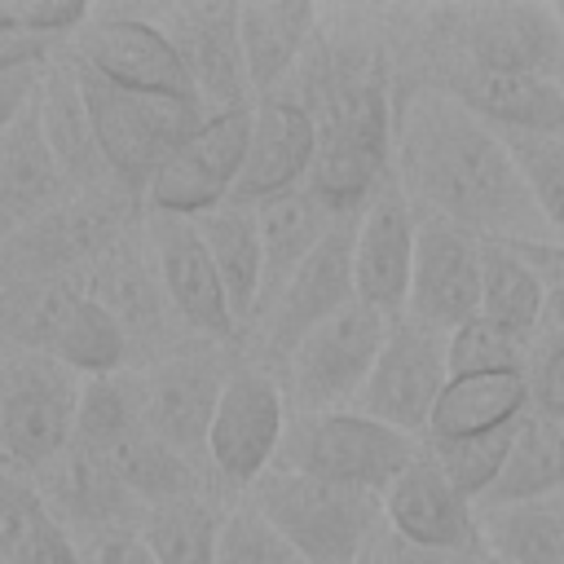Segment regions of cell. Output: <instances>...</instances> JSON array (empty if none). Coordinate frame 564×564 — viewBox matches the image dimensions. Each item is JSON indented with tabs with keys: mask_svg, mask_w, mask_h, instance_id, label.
<instances>
[{
	"mask_svg": "<svg viewBox=\"0 0 564 564\" xmlns=\"http://www.w3.org/2000/svg\"><path fill=\"white\" fill-rule=\"evenodd\" d=\"M423 454L419 436H405L361 410H322V414H291L282 445H278V471L317 476L330 485L388 494V485Z\"/></svg>",
	"mask_w": 564,
	"mask_h": 564,
	"instance_id": "4",
	"label": "cell"
},
{
	"mask_svg": "<svg viewBox=\"0 0 564 564\" xmlns=\"http://www.w3.org/2000/svg\"><path fill=\"white\" fill-rule=\"evenodd\" d=\"M79 282L119 317V326L128 330L132 348H159V357H163V352H172L181 344L176 339V322L181 317L167 304V291L159 282L145 229H141V247H137L132 234H123Z\"/></svg>",
	"mask_w": 564,
	"mask_h": 564,
	"instance_id": "21",
	"label": "cell"
},
{
	"mask_svg": "<svg viewBox=\"0 0 564 564\" xmlns=\"http://www.w3.org/2000/svg\"><path fill=\"white\" fill-rule=\"evenodd\" d=\"M9 26H22V4H0V31H9Z\"/></svg>",
	"mask_w": 564,
	"mask_h": 564,
	"instance_id": "47",
	"label": "cell"
},
{
	"mask_svg": "<svg viewBox=\"0 0 564 564\" xmlns=\"http://www.w3.org/2000/svg\"><path fill=\"white\" fill-rule=\"evenodd\" d=\"M520 176L546 220V229H555L564 238V141H546V137H507Z\"/></svg>",
	"mask_w": 564,
	"mask_h": 564,
	"instance_id": "39",
	"label": "cell"
},
{
	"mask_svg": "<svg viewBox=\"0 0 564 564\" xmlns=\"http://www.w3.org/2000/svg\"><path fill=\"white\" fill-rule=\"evenodd\" d=\"M40 123L48 137V150L70 185V194H93V189H110V167L101 159V145L93 137V119L84 106V88L75 75V62H57L44 66L40 75Z\"/></svg>",
	"mask_w": 564,
	"mask_h": 564,
	"instance_id": "25",
	"label": "cell"
},
{
	"mask_svg": "<svg viewBox=\"0 0 564 564\" xmlns=\"http://www.w3.org/2000/svg\"><path fill=\"white\" fill-rule=\"evenodd\" d=\"M471 555H476V551H471ZM471 555H449V551H423V546H410V542H401V538L383 524V533L375 538V546L366 551L361 564H471Z\"/></svg>",
	"mask_w": 564,
	"mask_h": 564,
	"instance_id": "43",
	"label": "cell"
},
{
	"mask_svg": "<svg viewBox=\"0 0 564 564\" xmlns=\"http://www.w3.org/2000/svg\"><path fill=\"white\" fill-rule=\"evenodd\" d=\"M480 291H485V238L463 225L423 216L405 317L423 322L427 330L454 335L463 322L480 317Z\"/></svg>",
	"mask_w": 564,
	"mask_h": 564,
	"instance_id": "15",
	"label": "cell"
},
{
	"mask_svg": "<svg viewBox=\"0 0 564 564\" xmlns=\"http://www.w3.org/2000/svg\"><path fill=\"white\" fill-rule=\"evenodd\" d=\"M238 357L216 339H181L172 352L132 370L141 423L189 463L207 467V436Z\"/></svg>",
	"mask_w": 564,
	"mask_h": 564,
	"instance_id": "7",
	"label": "cell"
},
{
	"mask_svg": "<svg viewBox=\"0 0 564 564\" xmlns=\"http://www.w3.org/2000/svg\"><path fill=\"white\" fill-rule=\"evenodd\" d=\"M75 75H79L84 106H88V119H93V137L101 145L110 181L123 194L145 198L163 159L207 119V110L189 106V101H163V97L119 88L84 62H75Z\"/></svg>",
	"mask_w": 564,
	"mask_h": 564,
	"instance_id": "5",
	"label": "cell"
},
{
	"mask_svg": "<svg viewBox=\"0 0 564 564\" xmlns=\"http://www.w3.org/2000/svg\"><path fill=\"white\" fill-rule=\"evenodd\" d=\"M291 405L278 379L251 361H238L229 375V388L220 397V410L212 419L207 436V476L225 489H256L264 471L278 463V445L286 432Z\"/></svg>",
	"mask_w": 564,
	"mask_h": 564,
	"instance_id": "10",
	"label": "cell"
},
{
	"mask_svg": "<svg viewBox=\"0 0 564 564\" xmlns=\"http://www.w3.org/2000/svg\"><path fill=\"white\" fill-rule=\"evenodd\" d=\"M48 502V511L70 529V533H88V529H141L145 524V507L132 498V489L115 476V467L84 449V445H66L48 467H40L31 476Z\"/></svg>",
	"mask_w": 564,
	"mask_h": 564,
	"instance_id": "22",
	"label": "cell"
},
{
	"mask_svg": "<svg viewBox=\"0 0 564 564\" xmlns=\"http://www.w3.org/2000/svg\"><path fill=\"white\" fill-rule=\"evenodd\" d=\"M546 313V278L538 264L520 251V242L485 238V291H480V317L502 326L507 335L533 344Z\"/></svg>",
	"mask_w": 564,
	"mask_h": 564,
	"instance_id": "31",
	"label": "cell"
},
{
	"mask_svg": "<svg viewBox=\"0 0 564 564\" xmlns=\"http://www.w3.org/2000/svg\"><path fill=\"white\" fill-rule=\"evenodd\" d=\"M75 62L93 66L97 75H106L119 88L145 93V97H163V101H198V88L172 44V35L154 22V18H137V13H97L88 18V26L75 35Z\"/></svg>",
	"mask_w": 564,
	"mask_h": 564,
	"instance_id": "13",
	"label": "cell"
},
{
	"mask_svg": "<svg viewBox=\"0 0 564 564\" xmlns=\"http://www.w3.org/2000/svg\"><path fill=\"white\" fill-rule=\"evenodd\" d=\"M414 251H419V212L405 198L401 181L388 176L383 189L357 216V234H352L357 300L388 313V317H401L405 304H410Z\"/></svg>",
	"mask_w": 564,
	"mask_h": 564,
	"instance_id": "17",
	"label": "cell"
},
{
	"mask_svg": "<svg viewBox=\"0 0 564 564\" xmlns=\"http://www.w3.org/2000/svg\"><path fill=\"white\" fill-rule=\"evenodd\" d=\"M352 234H357V216L335 220V229L317 242V251L273 295V304L251 322V326H260L264 348L282 366H286V357L295 352V344L313 326H322L326 317H335L344 304L357 300V286H352Z\"/></svg>",
	"mask_w": 564,
	"mask_h": 564,
	"instance_id": "16",
	"label": "cell"
},
{
	"mask_svg": "<svg viewBox=\"0 0 564 564\" xmlns=\"http://www.w3.org/2000/svg\"><path fill=\"white\" fill-rule=\"evenodd\" d=\"M335 216L308 185L278 194L269 203H256V225H260V251H264V291L256 317L273 304V295L295 278V269L317 251V242L335 229Z\"/></svg>",
	"mask_w": 564,
	"mask_h": 564,
	"instance_id": "27",
	"label": "cell"
},
{
	"mask_svg": "<svg viewBox=\"0 0 564 564\" xmlns=\"http://www.w3.org/2000/svg\"><path fill=\"white\" fill-rule=\"evenodd\" d=\"M529 414V375H480V379H449L427 436L423 441H458L480 436L507 423H520Z\"/></svg>",
	"mask_w": 564,
	"mask_h": 564,
	"instance_id": "30",
	"label": "cell"
},
{
	"mask_svg": "<svg viewBox=\"0 0 564 564\" xmlns=\"http://www.w3.org/2000/svg\"><path fill=\"white\" fill-rule=\"evenodd\" d=\"M141 229H145L159 282H163L167 304L181 317V326L194 339H216V344L238 339L242 326H238V317L229 308V295L220 286V273H216V260L207 251V238H203L198 220L145 207Z\"/></svg>",
	"mask_w": 564,
	"mask_h": 564,
	"instance_id": "14",
	"label": "cell"
},
{
	"mask_svg": "<svg viewBox=\"0 0 564 564\" xmlns=\"http://www.w3.org/2000/svg\"><path fill=\"white\" fill-rule=\"evenodd\" d=\"M304 564H361L383 533V498L300 471H264L247 494Z\"/></svg>",
	"mask_w": 564,
	"mask_h": 564,
	"instance_id": "3",
	"label": "cell"
},
{
	"mask_svg": "<svg viewBox=\"0 0 564 564\" xmlns=\"http://www.w3.org/2000/svg\"><path fill=\"white\" fill-rule=\"evenodd\" d=\"M392 317L352 300L322 326H313L286 357V405L291 414L352 410L379 352Z\"/></svg>",
	"mask_w": 564,
	"mask_h": 564,
	"instance_id": "9",
	"label": "cell"
},
{
	"mask_svg": "<svg viewBox=\"0 0 564 564\" xmlns=\"http://www.w3.org/2000/svg\"><path fill=\"white\" fill-rule=\"evenodd\" d=\"M317 119V163L308 189L335 216H361L392 176L397 115L379 70H352L326 84Z\"/></svg>",
	"mask_w": 564,
	"mask_h": 564,
	"instance_id": "2",
	"label": "cell"
},
{
	"mask_svg": "<svg viewBox=\"0 0 564 564\" xmlns=\"http://www.w3.org/2000/svg\"><path fill=\"white\" fill-rule=\"evenodd\" d=\"M529 366H533V348L485 317H471L449 335V379L529 375Z\"/></svg>",
	"mask_w": 564,
	"mask_h": 564,
	"instance_id": "35",
	"label": "cell"
},
{
	"mask_svg": "<svg viewBox=\"0 0 564 564\" xmlns=\"http://www.w3.org/2000/svg\"><path fill=\"white\" fill-rule=\"evenodd\" d=\"M317 163V119L308 106L291 97H260L256 101V123H251V145L242 159V172L234 181L229 203L256 207L278 194L304 189Z\"/></svg>",
	"mask_w": 564,
	"mask_h": 564,
	"instance_id": "20",
	"label": "cell"
},
{
	"mask_svg": "<svg viewBox=\"0 0 564 564\" xmlns=\"http://www.w3.org/2000/svg\"><path fill=\"white\" fill-rule=\"evenodd\" d=\"M84 564H159L141 529H88L70 533Z\"/></svg>",
	"mask_w": 564,
	"mask_h": 564,
	"instance_id": "40",
	"label": "cell"
},
{
	"mask_svg": "<svg viewBox=\"0 0 564 564\" xmlns=\"http://www.w3.org/2000/svg\"><path fill=\"white\" fill-rule=\"evenodd\" d=\"M128 234V198L119 185L75 194L0 247V291L35 282H79Z\"/></svg>",
	"mask_w": 564,
	"mask_h": 564,
	"instance_id": "8",
	"label": "cell"
},
{
	"mask_svg": "<svg viewBox=\"0 0 564 564\" xmlns=\"http://www.w3.org/2000/svg\"><path fill=\"white\" fill-rule=\"evenodd\" d=\"M397 181L414 212L463 225L480 238L542 242V212L520 163L480 115L445 88H414L397 110Z\"/></svg>",
	"mask_w": 564,
	"mask_h": 564,
	"instance_id": "1",
	"label": "cell"
},
{
	"mask_svg": "<svg viewBox=\"0 0 564 564\" xmlns=\"http://www.w3.org/2000/svg\"><path fill=\"white\" fill-rule=\"evenodd\" d=\"M0 564H9V560H4V555H0Z\"/></svg>",
	"mask_w": 564,
	"mask_h": 564,
	"instance_id": "48",
	"label": "cell"
},
{
	"mask_svg": "<svg viewBox=\"0 0 564 564\" xmlns=\"http://www.w3.org/2000/svg\"><path fill=\"white\" fill-rule=\"evenodd\" d=\"M480 551L494 564H564V494L480 507Z\"/></svg>",
	"mask_w": 564,
	"mask_h": 564,
	"instance_id": "33",
	"label": "cell"
},
{
	"mask_svg": "<svg viewBox=\"0 0 564 564\" xmlns=\"http://www.w3.org/2000/svg\"><path fill=\"white\" fill-rule=\"evenodd\" d=\"M564 26L542 4H489L467 18V53L480 70L542 75L560 57Z\"/></svg>",
	"mask_w": 564,
	"mask_h": 564,
	"instance_id": "26",
	"label": "cell"
},
{
	"mask_svg": "<svg viewBox=\"0 0 564 564\" xmlns=\"http://www.w3.org/2000/svg\"><path fill=\"white\" fill-rule=\"evenodd\" d=\"M40 75L44 70H13V75H0V137L13 128V119L31 106L35 88H40Z\"/></svg>",
	"mask_w": 564,
	"mask_h": 564,
	"instance_id": "45",
	"label": "cell"
},
{
	"mask_svg": "<svg viewBox=\"0 0 564 564\" xmlns=\"http://www.w3.org/2000/svg\"><path fill=\"white\" fill-rule=\"evenodd\" d=\"M445 383H449V335L427 330L423 322L401 313L392 317L383 352L352 410L423 441Z\"/></svg>",
	"mask_w": 564,
	"mask_h": 564,
	"instance_id": "11",
	"label": "cell"
},
{
	"mask_svg": "<svg viewBox=\"0 0 564 564\" xmlns=\"http://www.w3.org/2000/svg\"><path fill=\"white\" fill-rule=\"evenodd\" d=\"M66 198H75V194L48 150V137L40 123V101L31 97V106L0 137V247L13 234H22L26 225H35L40 216H48L53 207H62Z\"/></svg>",
	"mask_w": 564,
	"mask_h": 564,
	"instance_id": "23",
	"label": "cell"
},
{
	"mask_svg": "<svg viewBox=\"0 0 564 564\" xmlns=\"http://www.w3.org/2000/svg\"><path fill=\"white\" fill-rule=\"evenodd\" d=\"M520 251L538 264L546 286H564V247L560 242H520Z\"/></svg>",
	"mask_w": 564,
	"mask_h": 564,
	"instance_id": "46",
	"label": "cell"
},
{
	"mask_svg": "<svg viewBox=\"0 0 564 564\" xmlns=\"http://www.w3.org/2000/svg\"><path fill=\"white\" fill-rule=\"evenodd\" d=\"M317 31V9L308 0H269V4H242L238 13V35H242V57H247V79L251 93L269 97L300 53L308 48Z\"/></svg>",
	"mask_w": 564,
	"mask_h": 564,
	"instance_id": "28",
	"label": "cell"
},
{
	"mask_svg": "<svg viewBox=\"0 0 564 564\" xmlns=\"http://www.w3.org/2000/svg\"><path fill=\"white\" fill-rule=\"evenodd\" d=\"M225 511L207 498H181L167 507H154L141 524L150 551L159 564H216Z\"/></svg>",
	"mask_w": 564,
	"mask_h": 564,
	"instance_id": "34",
	"label": "cell"
},
{
	"mask_svg": "<svg viewBox=\"0 0 564 564\" xmlns=\"http://www.w3.org/2000/svg\"><path fill=\"white\" fill-rule=\"evenodd\" d=\"M251 123L256 106H238L225 115H207L154 172L145 189L150 212H172V216H207L229 203L234 181L242 172L247 145H251Z\"/></svg>",
	"mask_w": 564,
	"mask_h": 564,
	"instance_id": "12",
	"label": "cell"
},
{
	"mask_svg": "<svg viewBox=\"0 0 564 564\" xmlns=\"http://www.w3.org/2000/svg\"><path fill=\"white\" fill-rule=\"evenodd\" d=\"M198 229L207 238V251L216 260V273H220V286L229 295L238 326H251L256 308H260V291H264V251H260L256 207L225 203V207L198 216Z\"/></svg>",
	"mask_w": 564,
	"mask_h": 564,
	"instance_id": "29",
	"label": "cell"
},
{
	"mask_svg": "<svg viewBox=\"0 0 564 564\" xmlns=\"http://www.w3.org/2000/svg\"><path fill=\"white\" fill-rule=\"evenodd\" d=\"M238 13L242 4H172L154 22L172 35L198 101L207 115H225L251 101V79H247V57H242V35H238Z\"/></svg>",
	"mask_w": 564,
	"mask_h": 564,
	"instance_id": "18",
	"label": "cell"
},
{
	"mask_svg": "<svg viewBox=\"0 0 564 564\" xmlns=\"http://www.w3.org/2000/svg\"><path fill=\"white\" fill-rule=\"evenodd\" d=\"M516 427H520V423H507V427H494V432H480V436H458V441H423V445H427V454L441 463V471H445L471 502H480V498L494 489V480H498V471H502V463H507V454H511Z\"/></svg>",
	"mask_w": 564,
	"mask_h": 564,
	"instance_id": "36",
	"label": "cell"
},
{
	"mask_svg": "<svg viewBox=\"0 0 564 564\" xmlns=\"http://www.w3.org/2000/svg\"><path fill=\"white\" fill-rule=\"evenodd\" d=\"M84 379L40 348L0 339V458L35 476L75 436Z\"/></svg>",
	"mask_w": 564,
	"mask_h": 564,
	"instance_id": "6",
	"label": "cell"
},
{
	"mask_svg": "<svg viewBox=\"0 0 564 564\" xmlns=\"http://www.w3.org/2000/svg\"><path fill=\"white\" fill-rule=\"evenodd\" d=\"M53 520H57V516L48 511L40 485H35L22 467H13V463L0 458V555H4L9 564H18V560L31 551V542H35Z\"/></svg>",
	"mask_w": 564,
	"mask_h": 564,
	"instance_id": "37",
	"label": "cell"
},
{
	"mask_svg": "<svg viewBox=\"0 0 564 564\" xmlns=\"http://www.w3.org/2000/svg\"><path fill=\"white\" fill-rule=\"evenodd\" d=\"M485 564H494V560H485Z\"/></svg>",
	"mask_w": 564,
	"mask_h": 564,
	"instance_id": "49",
	"label": "cell"
},
{
	"mask_svg": "<svg viewBox=\"0 0 564 564\" xmlns=\"http://www.w3.org/2000/svg\"><path fill=\"white\" fill-rule=\"evenodd\" d=\"M564 494V423L546 414H524L511 441V454L494 480V489L476 502L480 507H511V502H533V498H555Z\"/></svg>",
	"mask_w": 564,
	"mask_h": 564,
	"instance_id": "32",
	"label": "cell"
},
{
	"mask_svg": "<svg viewBox=\"0 0 564 564\" xmlns=\"http://www.w3.org/2000/svg\"><path fill=\"white\" fill-rule=\"evenodd\" d=\"M216 564H304L291 542L260 516L251 498L234 502L220 520V542H216Z\"/></svg>",
	"mask_w": 564,
	"mask_h": 564,
	"instance_id": "38",
	"label": "cell"
},
{
	"mask_svg": "<svg viewBox=\"0 0 564 564\" xmlns=\"http://www.w3.org/2000/svg\"><path fill=\"white\" fill-rule=\"evenodd\" d=\"M529 410L564 423V348H542L529 366Z\"/></svg>",
	"mask_w": 564,
	"mask_h": 564,
	"instance_id": "41",
	"label": "cell"
},
{
	"mask_svg": "<svg viewBox=\"0 0 564 564\" xmlns=\"http://www.w3.org/2000/svg\"><path fill=\"white\" fill-rule=\"evenodd\" d=\"M383 524L423 551H449V555H471L480 551V516L476 502L441 471V463L423 454L388 485L383 494Z\"/></svg>",
	"mask_w": 564,
	"mask_h": 564,
	"instance_id": "19",
	"label": "cell"
},
{
	"mask_svg": "<svg viewBox=\"0 0 564 564\" xmlns=\"http://www.w3.org/2000/svg\"><path fill=\"white\" fill-rule=\"evenodd\" d=\"M18 564H84V555H79L70 529H66L62 520H53V524L31 542V551H26Z\"/></svg>",
	"mask_w": 564,
	"mask_h": 564,
	"instance_id": "44",
	"label": "cell"
},
{
	"mask_svg": "<svg viewBox=\"0 0 564 564\" xmlns=\"http://www.w3.org/2000/svg\"><path fill=\"white\" fill-rule=\"evenodd\" d=\"M48 57H53V40L31 35V31H22V26L0 31V75H13V70H44Z\"/></svg>",
	"mask_w": 564,
	"mask_h": 564,
	"instance_id": "42",
	"label": "cell"
},
{
	"mask_svg": "<svg viewBox=\"0 0 564 564\" xmlns=\"http://www.w3.org/2000/svg\"><path fill=\"white\" fill-rule=\"evenodd\" d=\"M445 93H454L489 128H507V137L564 141V88L546 75L467 66L454 75V84Z\"/></svg>",
	"mask_w": 564,
	"mask_h": 564,
	"instance_id": "24",
	"label": "cell"
}]
</instances>
